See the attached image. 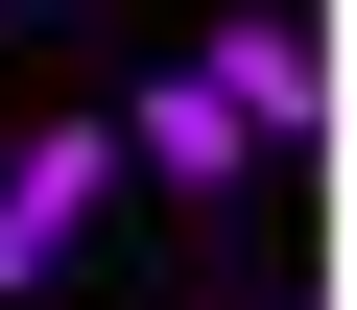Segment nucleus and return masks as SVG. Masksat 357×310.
Listing matches in <instances>:
<instances>
[{"mask_svg": "<svg viewBox=\"0 0 357 310\" xmlns=\"http://www.w3.org/2000/svg\"><path fill=\"white\" fill-rule=\"evenodd\" d=\"M119 168H143V191H191V215H238V191H262V143H238L191 72H143V96H119Z\"/></svg>", "mask_w": 357, "mask_h": 310, "instance_id": "nucleus-3", "label": "nucleus"}, {"mask_svg": "<svg viewBox=\"0 0 357 310\" xmlns=\"http://www.w3.org/2000/svg\"><path fill=\"white\" fill-rule=\"evenodd\" d=\"M191 96H215V119H238V143H262V168H286V143H310V119H333V48H310V24H286V0H238V24H215V48H191Z\"/></svg>", "mask_w": 357, "mask_h": 310, "instance_id": "nucleus-2", "label": "nucleus"}, {"mask_svg": "<svg viewBox=\"0 0 357 310\" xmlns=\"http://www.w3.org/2000/svg\"><path fill=\"white\" fill-rule=\"evenodd\" d=\"M96 191H119V119L72 96V119H24V143H0V286H48L72 239H96Z\"/></svg>", "mask_w": 357, "mask_h": 310, "instance_id": "nucleus-1", "label": "nucleus"}]
</instances>
